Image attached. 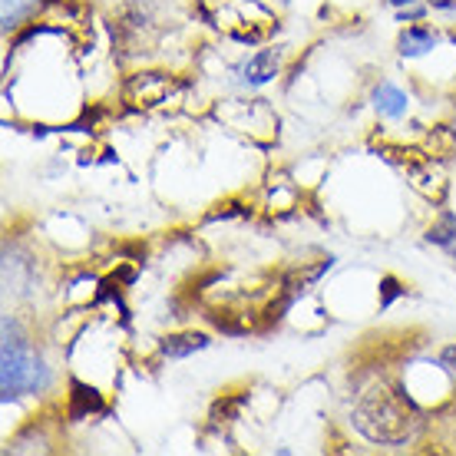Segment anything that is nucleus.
I'll return each instance as SVG.
<instances>
[{
    "instance_id": "6e6552de",
    "label": "nucleus",
    "mask_w": 456,
    "mask_h": 456,
    "mask_svg": "<svg viewBox=\"0 0 456 456\" xmlns=\"http://www.w3.org/2000/svg\"><path fill=\"white\" fill-rule=\"evenodd\" d=\"M427 239L434 241V245H440L446 255H453V258H456V216H450V212H446V216H440V222L427 232Z\"/></svg>"
},
{
    "instance_id": "20e7f679",
    "label": "nucleus",
    "mask_w": 456,
    "mask_h": 456,
    "mask_svg": "<svg viewBox=\"0 0 456 456\" xmlns=\"http://www.w3.org/2000/svg\"><path fill=\"white\" fill-rule=\"evenodd\" d=\"M202 347H208V338L206 334H169V338H162L159 351L166 354V357H172V361H179V357H189V354L202 351Z\"/></svg>"
},
{
    "instance_id": "f257e3e1",
    "label": "nucleus",
    "mask_w": 456,
    "mask_h": 456,
    "mask_svg": "<svg viewBox=\"0 0 456 456\" xmlns=\"http://www.w3.org/2000/svg\"><path fill=\"white\" fill-rule=\"evenodd\" d=\"M354 423L374 444H407L417 430V407L407 394L374 387L361 397L357 411H354Z\"/></svg>"
},
{
    "instance_id": "423d86ee",
    "label": "nucleus",
    "mask_w": 456,
    "mask_h": 456,
    "mask_svg": "<svg viewBox=\"0 0 456 456\" xmlns=\"http://www.w3.org/2000/svg\"><path fill=\"white\" fill-rule=\"evenodd\" d=\"M374 106L384 116L397 119V116L407 113V96H403V93H400L397 86H390V83H380V86L374 90Z\"/></svg>"
},
{
    "instance_id": "f03ea898",
    "label": "nucleus",
    "mask_w": 456,
    "mask_h": 456,
    "mask_svg": "<svg viewBox=\"0 0 456 456\" xmlns=\"http://www.w3.org/2000/svg\"><path fill=\"white\" fill-rule=\"evenodd\" d=\"M44 387H46V367L23 344V338L17 334V324L4 321V357H0V390H4V397L37 394V390Z\"/></svg>"
},
{
    "instance_id": "0eeeda50",
    "label": "nucleus",
    "mask_w": 456,
    "mask_h": 456,
    "mask_svg": "<svg viewBox=\"0 0 456 456\" xmlns=\"http://www.w3.org/2000/svg\"><path fill=\"white\" fill-rule=\"evenodd\" d=\"M436 37L427 30V27H411L407 34L400 37V53L403 57H420V53H427V50H434Z\"/></svg>"
},
{
    "instance_id": "1a4fd4ad",
    "label": "nucleus",
    "mask_w": 456,
    "mask_h": 456,
    "mask_svg": "<svg viewBox=\"0 0 456 456\" xmlns=\"http://www.w3.org/2000/svg\"><path fill=\"white\" fill-rule=\"evenodd\" d=\"M397 295H403V288H400L397 281H394V278H384V301H380V308H387V305Z\"/></svg>"
},
{
    "instance_id": "39448f33",
    "label": "nucleus",
    "mask_w": 456,
    "mask_h": 456,
    "mask_svg": "<svg viewBox=\"0 0 456 456\" xmlns=\"http://www.w3.org/2000/svg\"><path fill=\"white\" fill-rule=\"evenodd\" d=\"M274 73H278V53H274V50H258V53L245 63V80H248L251 86L268 83Z\"/></svg>"
},
{
    "instance_id": "9b49d317",
    "label": "nucleus",
    "mask_w": 456,
    "mask_h": 456,
    "mask_svg": "<svg viewBox=\"0 0 456 456\" xmlns=\"http://www.w3.org/2000/svg\"><path fill=\"white\" fill-rule=\"evenodd\" d=\"M387 4H394V7H407V4H417V0H387Z\"/></svg>"
},
{
    "instance_id": "7ed1b4c3",
    "label": "nucleus",
    "mask_w": 456,
    "mask_h": 456,
    "mask_svg": "<svg viewBox=\"0 0 456 456\" xmlns=\"http://www.w3.org/2000/svg\"><path fill=\"white\" fill-rule=\"evenodd\" d=\"M100 411H103V397L93 387L80 384V380H73L69 384V417L73 420H86L90 413H100Z\"/></svg>"
},
{
    "instance_id": "9d476101",
    "label": "nucleus",
    "mask_w": 456,
    "mask_h": 456,
    "mask_svg": "<svg viewBox=\"0 0 456 456\" xmlns=\"http://www.w3.org/2000/svg\"><path fill=\"white\" fill-rule=\"evenodd\" d=\"M440 361H444V367H450V370H456V344H453V347H446V351L440 354Z\"/></svg>"
}]
</instances>
